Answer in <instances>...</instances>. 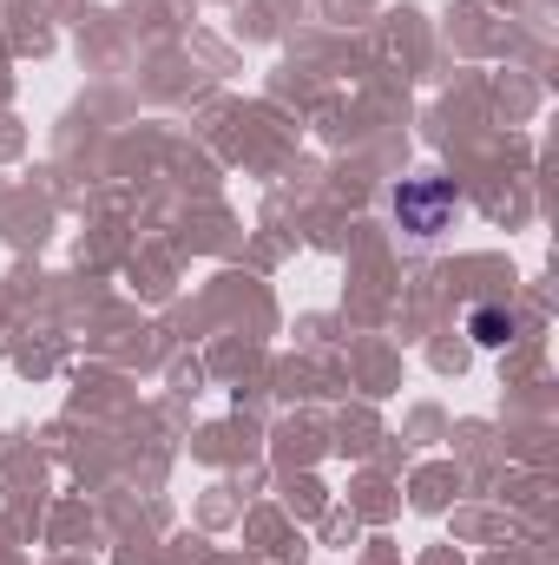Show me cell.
<instances>
[{"label":"cell","instance_id":"1","mask_svg":"<svg viewBox=\"0 0 559 565\" xmlns=\"http://www.w3.org/2000/svg\"><path fill=\"white\" fill-rule=\"evenodd\" d=\"M395 217H402V231H415V237L447 231V217H454V184H447V178H409V184L395 191Z\"/></svg>","mask_w":559,"mask_h":565},{"label":"cell","instance_id":"2","mask_svg":"<svg viewBox=\"0 0 559 565\" xmlns=\"http://www.w3.org/2000/svg\"><path fill=\"white\" fill-rule=\"evenodd\" d=\"M467 335H474L481 349H500V342H514V316H507L500 302H481V309L467 316Z\"/></svg>","mask_w":559,"mask_h":565}]
</instances>
